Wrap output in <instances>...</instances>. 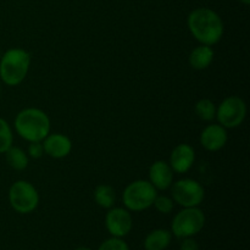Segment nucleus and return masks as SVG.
<instances>
[{"mask_svg":"<svg viewBox=\"0 0 250 250\" xmlns=\"http://www.w3.org/2000/svg\"><path fill=\"white\" fill-rule=\"evenodd\" d=\"M190 34L204 45L212 46L224 36V21L221 16L209 7H197L187 17Z\"/></svg>","mask_w":250,"mask_h":250,"instance_id":"f257e3e1","label":"nucleus"},{"mask_svg":"<svg viewBox=\"0 0 250 250\" xmlns=\"http://www.w3.org/2000/svg\"><path fill=\"white\" fill-rule=\"evenodd\" d=\"M15 129L22 139L27 142H43L50 133V119L37 107H26L16 115L14 121Z\"/></svg>","mask_w":250,"mask_h":250,"instance_id":"f03ea898","label":"nucleus"},{"mask_svg":"<svg viewBox=\"0 0 250 250\" xmlns=\"http://www.w3.org/2000/svg\"><path fill=\"white\" fill-rule=\"evenodd\" d=\"M31 66V55L21 48H11L0 58V78L9 87L21 84Z\"/></svg>","mask_w":250,"mask_h":250,"instance_id":"7ed1b4c3","label":"nucleus"},{"mask_svg":"<svg viewBox=\"0 0 250 250\" xmlns=\"http://www.w3.org/2000/svg\"><path fill=\"white\" fill-rule=\"evenodd\" d=\"M156 195L158 190L149 181L137 180L125 188L122 202L129 211H143L153 207Z\"/></svg>","mask_w":250,"mask_h":250,"instance_id":"20e7f679","label":"nucleus"},{"mask_svg":"<svg viewBox=\"0 0 250 250\" xmlns=\"http://www.w3.org/2000/svg\"><path fill=\"white\" fill-rule=\"evenodd\" d=\"M205 225V215L198 207L185 208L176 214L171 224L173 236L183 239L194 237L199 233Z\"/></svg>","mask_w":250,"mask_h":250,"instance_id":"39448f33","label":"nucleus"},{"mask_svg":"<svg viewBox=\"0 0 250 250\" xmlns=\"http://www.w3.org/2000/svg\"><path fill=\"white\" fill-rule=\"evenodd\" d=\"M9 202L19 214H31L39 205V193L28 181H16L9 189Z\"/></svg>","mask_w":250,"mask_h":250,"instance_id":"423d86ee","label":"nucleus"},{"mask_svg":"<svg viewBox=\"0 0 250 250\" xmlns=\"http://www.w3.org/2000/svg\"><path fill=\"white\" fill-rule=\"evenodd\" d=\"M172 200L183 208L199 207L205 197L203 186L192 178H182L171 185Z\"/></svg>","mask_w":250,"mask_h":250,"instance_id":"0eeeda50","label":"nucleus"},{"mask_svg":"<svg viewBox=\"0 0 250 250\" xmlns=\"http://www.w3.org/2000/svg\"><path fill=\"white\" fill-rule=\"evenodd\" d=\"M247 116V105L242 98L237 95L227 97L216 107V117L219 124L225 128H237L243 124Z\"/></svg>","mask_w":250,"mask_h":250,"instance_id":"6e6552de","label":"nucleus"},{"mask_svg":"<svg viewBox=\"0 0 250 250\" xmlns=\"http://www.w3.org/2000/svg\"><path fill=\"white\" fill-rule=\"evenodd\" d=\"M105 227L112 237H126L133 227V219L129 210L124 208H110L105 216Z\"/></svg>","mask_w":250,"mask_h":250,"instance_id":"1a4fd4ad","label":"nucleus"},{"mask_svg":"<svg viewBox=\"0 0 250 250\" xmlns=\"http://www.w3.org/2000/svg\"><path fill=\"white\" fill-rule=\"evenodd\" d=\"M200 144L208 151H217L226 146L229 134L226 128L220 124H212L205 127L200 133Z\"/></svg>","mask_w":250,"mask_h":250,"instance_id":"9d476101","label":"nucleus"},{"mask_svg":"<svg viewBox=\"0 0 250 250\" xmlns=\"http://www.w3.org/2000/svg\"><path fill=\"white\" fill-rule=\"evenodd\" d=\"M44 154L53 159H63L72 150V142L62 133H49L43 139Z\"/></svg>","mask_w":250,"mask_h":250,"instance_id":"9b49d317","label":"nucleus"},{"mask_svg":"<svg viewBox=\"0 0 250 250\" xmlns=\"http://www.w3.org/2000/svg\"><path fill=\"white\" fill-rule=\"evenodd\" d=\"M195 161V151L189 144L183 143L175 146L170 155L171 168L176 173H186L192 168Z\"/></svg>","mask_w":250,"mask_h":250,"instance_id":"f8f14e48","label":"nucleus"},{"mask_svg":"<svg viewBox=\"0 0 250 250\" xmlns=\"http://www.w3.org/2000/svg\"><path fill=\"white\" fill-rule=\"evenodd\" d=\"M173 181V170L170 164L164 160H158L149 167V182L156 190H166L171 187Z\"/></svg>","mask_w":250,"mask_h":250,"instance_id":"ddd939ff","label":"nucleus"},{"mask_svg":"<svg viewBox=\"0 0 250 250\" xmlns=\"http://www.w3.org/2000/svg\"><path fill=\"white\" fill-rule=\"evenodd\" d=\"M214 50L211 46L200 44L199 46L194 48L192 53L188 56V62L194 70H205L211 65L214 60Z\"/></svg>","mask_w":250,"mask_h":250,"instance_id":"4468645a","label":"nucleus"},{"mask_svg":"<svg viewBox=\"0 0 250 250\" xmlns=\"http://www.w3.org/2000/svg\"><path fill=\"white\" fill-rule=\"evenodd\" d=\"M171 232L167 229H158L151 231L144 239L146 250H165L171 243Z\"/></svg>","mask_w":250,"mask_h":250,"instance_id":"2eb2a0df","label":"nucleus"},{"mask_svg":"<svg viewBox=\"0 0 250 250\" xmlns=\"http://www.w3.org/2000/svg\"><path fill=\"white\" fill-rule=\"evenodd\" d=\"M94 202L104 209H110L114 207L115 200H116V194L115 189L109 185H99L94 189Z\"/></svg>","mask_w":250,"mask_h":250,"instance_id":"dca6fc26","label":"nucleus"},{"mask_svg":"<svg viewBox=\"0 0 250 250\" xmlns=\"http://www.w3.org/2000/svg\"><path fill=\"white\" fill-rule=\"evenodd\" d=\"M6 156V161L11 168L16 171H22L28 166V155L23 149L19 148V146H14L9 148L5 153Z\"/></svg>","mask_w":250,"mask_h":250,"instance_id":"f3484780","label":"nucleus"},{"mask_svg":"<svg viewBox=\"0 0 250 250\" xmlns=\"http://www.w3.org/2000/svg\"><path fill=\"white\" fill-rule=\"evenodd\" d=\"M195 115L203 121H212L216 117V105L210 99H200L195 104Z\"/></svg>","mask_w":250,"mask_h":250,"instance_id":"a211bd4d","label":"nucleus"},{"mask_svg":"<svg viewBox=\"0 0 250 250\" xmlns=\"http://www.w3.org/2000/svg\"><path fill=\"white\" fill-rule=\"evenodd\" d=\"M14 143V134L11 127L0 117V154H5L9 148H11Z\"/></svg>","mask_w":250,"mask_h":250,"instance_id":"6ab92c4d","label":"nucleus"},{"mask_svg":"<svg viewBox=\"0 0 250 250\" xmlns=\"http://www.w3.org/2000/svg\"><path fill=\"white\" fill-rule=\"evenodd\" d=\"M173 200L172 198L166 197V195H156L153 205L155 209L161 214H170L173 210Z\"/></svg>","mask_w":250,"mask_h":250,"instance_id":"aec40b11","label":"nucleus"},{"mask_svg":"<svg viewBox=\"0 0 250 250\" xmlns=\"http://www.w3.org/2000/svg\"><path fill=\"white\" fill-rule=\"evenodd\" d=\"M98 250H129V248L122 238L111 237V238L103 242Z\"/></svg>","mask_w":250,"mask_h":250,"instance_id":"412c9836","label":"nucleus"},{"mask_svg":"<svg viewBox=\"0 0 250 250\" xmlns=\"http://www.w3.org/2000/svg\"><path fill=\"white\" fill-rule=\"evenodd\" d=\"M27 155L32 159H41L44 155V148L42 142H31L27 149Z\"/></svg>","mask_w":250,"mask_h":250,"instance_id":"4be33fe9","label":"nucleus"},{"mask_svg":"<svg viewBox=\"0 0 250 250\" xmlns=\"http://www.w3.org/2000/svg\"><path fill=\"white\" fill-rule=\"evenodd\" d=\"M180 250H199V244L193 237H188V238H183Z\"/></svg>","mask_w":250,"mask_h":250,"instance_id":"5701e85b","label":"nucleus"},{"mask_svg":"<svg viewBox=\"0 0 250 250\" xmlns=\"http://www.w3.org/2000/svg\"><path fill=\"white\" fill-rule=\"evenodd\" d=\"M75 250H92V249L88 248V247H78V248H76Z\"/></svg>","mask_w":250,"mask_h":250,"instance_id":"b1692460","label":"nucleus"},{"mask_svg":"<svg viewBox=\"0 0 250 250\" xmlns=\"http://www.w3.org/2000/svg\"><path fill=\"white\" fill-rule=\"evenodd\" d=\"M238 1H241L242 4H244V5H249L250 4V0H238Z\"/></svg>","mask_w":250,"mask_h":250,"instance_id":"393cba45","label":"nucleus"},{"mask_svg":"<svg viewBox=\"0 0 250 250\" xmlns=\"http://www.w3.org/2000/svg\"><path fill=\"white\" fill-rule=\"evenodd\" d=\"M0 58H1V51H0Z\"/></svg>","mask_w":250,"mask_h":250,"instance_id":"a878e982","label":"nucleus"},{"mask_svg":"<svg viewBox=\"0 0 250 250\" xmlns=\"http://www.w3.org/2000/svg\"><path fill=\"white\" fill-rule=\"evenodd\" d=\"M0 93H1V88H0Z\"/></svg>","mask_w":250,"mask_h":250,"instance_id":"bb28decb","label":"nucleus"}]
</instances>
